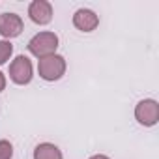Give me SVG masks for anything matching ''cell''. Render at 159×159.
<instances>
[{
    "instance_id": "11",
    "label": "cell",
    "mask_w": 159,
    "mask_h": 159,
    "mask_svg": "<svg viewBox=\"0 0 159 159\" xmlns=\"http://www.w3.org/2000/svg\"><path fill=\"white\" fill-rule=\"evenodd\" d=\"M6 88V77H4V73L0 71V92H2Z\"/></svg>"
},
{
    "instance_id": "6",
    "label": "cell",
    "mask_w": 159,
    "mask_h": 159,
    "mask_svg": "<svg viewBox=\"0 0 159 159\" xmlns=\"http://www.w3.org/2000/svg\"><path fill=\"white\" fill-rule=\"evenodd\" d=\"M28 17L36 25H49L52 19V6L47 0H34L28 6Z\"/></svg>"
},
{
    "instance_id": "10",
    "label": "cell",
    "mask_w": 159,
    "mask_h": 159,
    "mask_svg": "<svg viewBox=\"0 0 159 159\" xmlns=\"http://www.w3.org/2000/svg\"><path fill=\"white\" fill-rule=\"evenodd\" d=\"M13 157V146L10 140H0V159H11Z\"/></svg>"
},
{
    "instance_id": "2",
    "label": "cell",
    "mask_w": 159,
    "mask_h": 159,
    "mask_svg": "<svg viewBox=\"0 0 159 159\" xmlns=\"http://www.w3.org/2000/svg\"><path fill=\"white\" fill-rule=\"evenodd\" d=\"M38 73L43 81H58L62 79V75L66 73V60L60 54H51L45 58H39L38 62Z\"/></svg>"
},
{
    "instance_id": "1",
    "label": "cell",
    "mask_w": 159,
    "mask_h": 159,
    "mask_svg": "<svg viewBox=\"0 0 159 159\" xmlns=\"http://www.w3.org/2000/svg\"><path fill=\"white\" fill-rule=\"evenodd\" d=\"M56 49H58V36L54 32H39L28 41V51L38 58L56 54Z\"/></svg>"
},
{
    "instance_id": "9",
    "label": "cell",
    "mask_w": 159,
    "mask_h": 159,
    "mask_svg": "<svg viewBox=\"0 0 159 159\" xmlns=\"http://www.w3.org/2000/svg\"><path fill=\"white\" fill-rule=\"evenodd\" d=\"M11 52H13V45H11L10 41H6V39L0 41V66L6 64V62L10 60Z\"/></svg>"
},
{
    "instance_id": "5",
    "label": "cell",
    "mask_w": 159,
    "mask_h": 159,
    "mask_svg": "<svg viewBox=\"0 0 159 159\" xmlns=\"http://www.w3.org/2000/svg\"><path fill=\"white\" fill-rule=\"evenodd\" d=\"M25 25H23V19L17 15V13H2L0 15V36L4 38H17L21 36Z\"/></svg>"
},
{
    "instance_id": "8",
    "label": "cell",
    "mask_w": 159,
    "mask_h": 159,
    "mask_svg": "<svg viewBox=\"0 0 159 159\" xmlns=\"http://www.w3.org/2000/svg\"><path fill=\"white\" fill-rule=\"evenodd\" d=\"M34 159H64V157H62V152L58 150V146H54L51 142H41L34 150Z\"/></svg>"
},
{
    "instance_id": "3",
    "label": "cell",
    "mask_w": 159,
    "mask_h": 159,
    "mask_svg": "<svg viewBox=\"0 0 159 159\" xmlns=\"http://www.w3.org/2000/svg\"><path fill=\"white\" fill-rule=\"evenodd\" d=\"M135 118L140 125L152 127L159 122V105L153 99H142L135 107Z\"/></svg>"
},
{
    "instance_id": "12",
    "label": "cell",
    "mask_w": 159,
    "mask_h": 159,
    "mask_svg": "<svg viewBox=\"0 0 159 159\" xmlns=\"http://www.w3.org/2000/svg\"><path fill=\"white\" fill-rule=\"evenodd\" d=\"M90 159H109L107 155H101V153H98V155H92Z\"/></svg>"
},
{
    "instance_id": "7",
    "label": "cell",
    "mask_w": 159,
    "mask_h": 159,
    "mask_svg": "<svg viewBox=\"0 0 159 159\" xmlns=\"http://www.w3.org/2000/svg\"><path fill=\"white\" fill-rule=\"evenodd\" d=\"M73 25H75V28H79L81 32H92V30L98 28L99 17L92 10L81 8V10H77L75 15H73Z\"/></svg>"
},
{
    "instance_id": "4",
    "label": "cell",
    "mask_w": 159,
    "mask_h": 159,
    "mask_svg": "<svg viewBox=\"0 0 159 159\" xmlns=\"http://www.w3.org/2000/svg\"><path fill=\"white\" fill-rule=\"evenodd\" d=\"M10 79L15 84H28L32 81V62L21 54L10 64Z\"/></svg>"
}]
</instances>
